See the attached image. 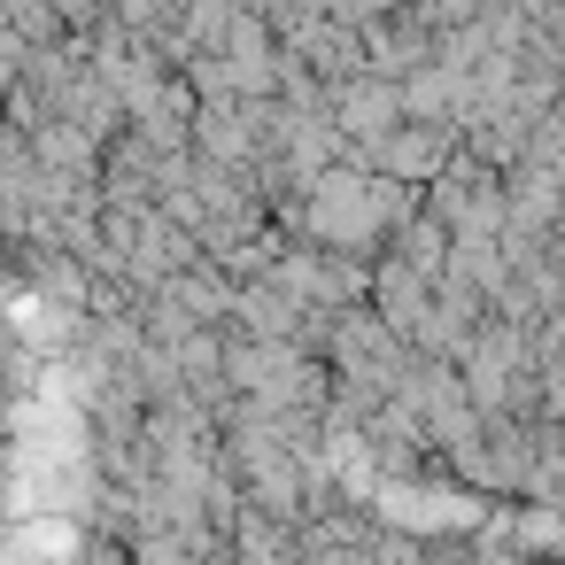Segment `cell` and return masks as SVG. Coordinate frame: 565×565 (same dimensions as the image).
<instances>
[{
	"label": "cell",
	"instance_id": "cell-1",
	"mask_svg": "<svg viewBox=\"0 0 565 565\" xmlns=\"http://www.w3.org/2000/svg\"><path fill=\"white\" fill-rule=\"evenodd\" d=\"M434 24L411 9V0H403V9L395 17H380L372 32H356V47H364V78H380V86H403L411 71H426L434 63Z\"/></svg>",
	"mask_w": 565,
	"mask_h": 565
},
{
	"label": "cell",
	"instance_id": "cell-2",
	"mask_svg": "<svg viewBox=\"0 0 565 565\" xmlns=\"http://www.w3.org/2000/svg\"><path fill=\"white\" fill-rule=\"evenodd\" d=\"M326 117H333V132H341L349 148H380V140L403 125V102H395V86H380V78H349V86L326 94Z\"/></svg>",
	"mask_w": 565,
	"mask_h": 565
},
{
	"label": "cell",
	"instance_id": "cell-3",
	"mask_svg": "<svg viewBox=\"0 0 565 565\" xmlns=\"http://www.w3.org/2000/svg\"><path fill=\"white\" fill-rule=\"evenodd\" d=\"M302 318H310V310H302L295 295H279L271 279H248V287H233L225 333H233V341H287V349H295V341H302Z\"/></svg>",
	"mask_w": 565,
	"mask_h": 565
},
{
	"label": "cell",
	"instance_id": "cell-4",
	"mask_svg": "<svg viewBox=\"0 0 565 565\" xmlns=\"http://www.w3.org/2000/svg\"><path fill=\"white\" fill-rule=\"evenodd\" d=\"M426 295H434V279H418L411 264H395L387 248L372 256V287H364V310L387 326V333H403L411 341V326H418V310H426Z\"/></svg>",
	"mask_w": 565,
	"mask_h": 565
},
{
	"label": "cell",
	"instance_id": "cell-5",
	"mask_svg": "<svg viewBox=\"0 0 565 565\" xmlns=\"http://www.w3.org/2000/svg\"><path fill=\"white\" fill-rule=\"evenodd\" d=\"M387 256H395V264H411L418 279H441V271H449V233L418 210V217H403V225L387 233Z\"/></svg>",
	"mask_w": 565,
	"mask_h": 565
},
{
	"label": "cell",
	"instance_id": "cell-6",
	"mask_svg": "<svg viewBox=\"0 0 565 565\" xmlns=\"http://www.w3.org/2000/svg\"><path fill=\"white\" fill-rule=\"evenodd\" d=\"M71 565H132V557H125V542H109V534H94V542H86V550H78Z\"/></svg>",
	"mask_w": 565,
	"mask_h": 565
}]
</instances>
